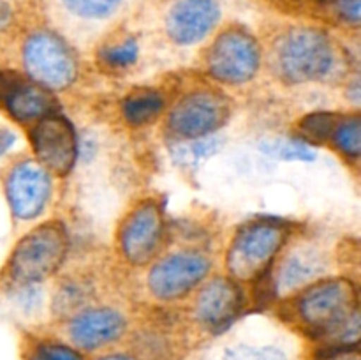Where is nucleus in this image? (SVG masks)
I'll return each instance as SVG.
<instances>
[{"instance_id": "1", "label": "nucleus", "mask_w": 361, "mask_h": 360, "mask_svg": "<svg viewBox=\"0 0 361 360\" xmlns=\"http://www.w3.org/2000/svg\"><path fill=\"white\" fill-rule=\"evenodd\" d=\"M282 316L321 349L360 346L358 286L351 277H326L282 300Z\"/></svg>"}, {"instance_id": "2", "label": "nucleus", "mask_w": 361, "mask_h": 360, "mask_svg": "<svg viewBox=\"0 0 361 360\" xmlns=\"http://www.w3.org/2000/svg\"><path fill=\"white\" fill-rule=\"evenodd\" d=\"M268 67L291 87L331 83L348 74L344 49L328 32L305 25L288 28L271 42Z\"/></svg>"}, {"instance_id": "3", "label": "nucleus", "mask_w": 361, "mask_h": 360, "mask_svg": "<svg viewBox=\"0 0 361 360\" xmlns=\"http://www.w3.org/2000/svg\"><path fill=\"white\" fill-rule=\"evenodd\" d=\"M69 251L71 236L62 221L53 219L34 226L16 240L0 267V293L55 277L66 265Z\"/></svg>"}, {"instance_id": "4", "label": "nucleus", "mask_w": 361, "mask_h": 360, "mask_svg": "<svg viewBox=\"0 0 361 360\" xmlns=\"http://www.w3.org/2000/svg\"><path fill=\"white\" fill-rule=\"evenodd\" d=\"M293 235H296V226L281 219L263 217L243 222L236 228L226 249L224 267L228 277L238 284L264 279Z\"/></svg>"}, {"instance_id": "5", "label": "nucleus", "mask_w": 361, "mask_h": 360, "mask_svg": "<svg viewBox=\"0 0 361 360\" xmlns=\"http://www.w3.org/2000/svg\"><path fill=\"white\" fill-rule=\"evenodd\" d=\"M331 267L334 254L319 236L293 235L264 277H268L271 299L282 302L330 275Z\"/></svg>"}, {"instance_id": "6", "label": "nucleus", "mask_w": 361, "mask_h": 360, "mask_svg": "<svg viewBox=\"0 0 361 360\" xmlns=\"http://www.w3.org/2000/svg\"><path fill=\"white\" fill-rule=\"evenodd\" d=\"M214 260L197 247L159 254L145 275V288L159 304H176L192 295L208 279Z\"/></svg>"}, {"instance_id": "7", "label": "nucleus", "mask_w": 361, "mask_h": 360, "mask_svg": "<svg viewBox=\"0 0 361 360\" xmlns=\"http://www.w3.org/2000/svg\"><path fill=\"white\" fill-rule=\"evenodd\" d=\"M20 64L25 76L51 92H60L76 83L80 60L73 46L53 30H35L23 39Z\"/></svg>"}, {"instance_id": "8", "label": "nucleus", "mask_w": 361, "mask_h": 360, "mask_svg": "<svg viewBox=\"0 0 361 360\" xmlns=\"http://www.w3.org/2000/svg\"><path fill=\"white\" fill-rule=\"evenodd\" d=\"M233 106L217 88H192L168 109L164 131L173 141H189L217 134L231 119Z\"/></svg>"}, {"instance_id": "9", "label": "nucleus", "mask_w": 361, "mask_h": 360, "mask_svg": "<svg viewBox=\"0 0 361 360\" xmlns=\"http://www.w3.org/2000/svg\"><path fill=\"white\" fill-rule=\"evenodd\" d=\"M166 214L155 198L136 201L120 219L115 232V249L130 267H147L166 242Z\"/></svg>"}, {"instance_id": "10", "label": "nucleus", "mask_w": 361, "mask_h": 360, "mask_svg": "<svg viewBox=\"0 0 361 360\" xmlns=\"http://www.w3.org/2000/svg\"><path fill=\"white\" fill-rule=\"evenodd\" d=\"M263 66L259 41L243 27H228L212 41L203 56V69L217 83L242 87L252 81Z\"/></svg>"}, {"instance_id": "11", "label": "nucleus", "mask_w": 361, "mask_h": 360, "mask_svg": "<svg viewBox=\"0 0 361 360\" xmlns=\"http://www.w3.org/2000/svg\"><path fill=\"white\" fill-rule=\"evenodd\" d=\"M129 332L126 311L109 304H90L60 321L59 335L88 356L116 348Z\"/></svg>"}, {"instance_id": "12", "label": "nucleus", "mask_w": 361, "mask_h": 360, "mask_svg": "<svg viewBox=\"0 0 361 360\" xmlns=\"http://www.w3.org/2000/svg\"><path fill=\"white\" fill-rule=\"evenodd\" d=\"M0 184L11 217L16 222L41 217L53 198V175L27 155L13 159L4 168Z\"/></svg>"}, {"instance_id": "13", "label": "nucleus", "mask_w": 361, "mask_h": 360, "mask_svg": "<svg viewBox=\"0 0 361 360\" xmlns=\"http://www.w3.org/2000/svg\"><path fill=\"white\" fill-rule=\"evenodd\" d=\"M28 143L34 159L53 176L69 175L78 162V133L73 122L60 113L44 116L28 127Z\"/></svg>"}, {"instance_id": "14", "label": "nucleus", "mask_w": 361, "mask_h": 360, "mask_svg": "<svg viewBox=\"0 0 361 360\" xmlns=\"http://www.w3.org/2000/svg\"><path fill=\"white\" fill-rule=\"evenodd\" d=\"M192 300L194 323L204 332L219 334L228 328L245 307L242 284L228 275H214L196 289Z\"/></svg>"}, {"instance_id": "15", "label": "nucleus", "mask_w": 361, "mask_h": 360, "mask_svg": "<svg viewBox=\"0 0 361 360\" xmlns=\"http://www.w3.org/2000/svg\"><path fill=\"white\" fill-rule=\"evenodd\" d=\"M59 101L48 88L14 71H0V112L28 129L44 116L59 113Z\"/></svg>"}, {"instance_id": "16", "label": "nucleus", "mask_w": 361, "mask_h": 360, "mask_svg": "<svg viewBox=\"0 0 361 360\" xmlns=\"http://www.w3.org/2000/svg\"><path fill=\"white\" fill-rule=\"evenodd\" d=\"M221 21L215 0H178L166 16V34L175 44L194 46L204 41Z\"/></svg>"}, {"instance_id": "17", "label": "nucleus", "mask_w": 361, "mask_h": 360, "mask_svg": "<svg viewBox=\"0 0 361 360\" xmlns=\"http://www.w3.org/2000/svg\"><path fill=\"white\" fill-rule=\"evenodd\" d=\"M126 0H59L74 28L76 41H92L102 27L115 20Z\"/></svg>"}, {"instance_id": "18", "label": "nucleus", "mask_w": 361, "mask_h": 360, "mask_svg": "<svg viewBox=\"0 0 361 360\" xmlns=\"http://www.w3.org/2000/svg\"><path fill=\"white\" fill-rule=\"evenodd\" d=\"M166 112V97L159 88L136 87L120 102V115L133 129H143L157 122Z\"/></svg>"}, {"instance_id": "19", "label": "nucleus", "mask_w": 361, "mask_h": 360, "mask_svg": "<svg viewBox=\"0 0 361 360\" xmlns=\"http://www.w3.org/2000/svg\"><path fill=\"white\" fill-rule=\"evenodd\" d=\"M94 282L85 275H66L60 279L49 299V313L56 321H62L76 311L94 304Z\"/></svg>"}, {"instance_id": "20", "label": "nucleus", "mask_w": 361, "mask_h": 360, "mask_svg": "<svg viewBox=\"0 0 361 360\" xmlns=\"http://www.w3.org/2000/svg\"><path fill=\"white\" fill-rule=\"evenodd\" d=\"M21 360H87V355L60 335L27 334L21 339Z\"/></svg>"}, {"instance_id": "21", "label": "nucleus", "mask_w": 361, "mask_h": 360, "mask_svg": "<svg viewBox=\"0 0 361 360\" xmlns=\"http://www.w3.org/2000/svg\"><path fill=\"white\" fill-rule=\"evenodd\" d=\"M326 145L345 161L358 162L361 155V116L358 112L338 113Z\"/></svg>"}, {"instance_id": "22", "label": "nucleus", "mask_w": 361, "mask_h": 360, "mask_svg": "<svg viewBox=\"0 0 361 360\" xmlns=\"http://www.w3.org/2000/svg\"><path fill=\"white\" fill-rule=\"evenodd\" d=\"M140 42L133 35L104 42L97 49V66L109 74H123L134 69L140 60Z\"/></svg>"}, {"instance_id": "23", "label": "nucleus", "mask_w": 361, "mask_h": 360, "mask_svg": "<svg viewBox=\"0 0 361 360\" xmlns=\"http://www.w3.org/2000/svg\"><path fill=\"white\" fill-rule=\"evenodd\" d=\"M222 143H224V140L219 134H212V136L197 138V140L189 141H175V145L171 147V155L176 164L192 168V166L203 162L204 159L217 154L222 148Z\"/></svg>"}, {"instance_id": "24", "label": "nucleus", "mask_w": 361, "mask_h": 360, "mask_svg": "<svg viewBox=\"0 0 361 360\" xmlns=\"http://www.w3.org/2000/svg\"><path fill=\"white\" fill-rule=\"evenodd\" d=\"M261 150L267 155L281 161H314L316 152L310 145L302 141L300 138H277V140H267L259 145Z\"/></svg>"}, {"instance_id": "25", "label": "nucleus", "mask_w": 361, "mask_h": 360, "mask_svg": "<svg viewBox=\"0 0 361 360\" xmlns=\"http://www.w3.org/2000/svg\"><path fill=\"white\" fill-rule=\"evenodd\" d=\"M0 296L7 300L16 311H20L25 316H32L42 311L44 307V292L42 284H30V286H18L11 288L7 292L0 293Z\"/></svg>"}, {"instance_id": "26", "label": "nucleus", "mask_w": 361, "mask_h": 360, "mask_svg": "<svg viewBox=\"0 0 361 360\" xmlns=\"http://www.w3.org/2000/svg\"><path fill=\"white\" fill-rule=\"evenodd\" d=\"M224 360H288V355L277 346L238 344L226 349Z\"/></svg>"}, {"instance_id": "27", "label": "nucleus", "mask_w": 361, "mask_h": 360, "mask_svg": "<svg viewBox=\"0 0 361 360\" xmlns=\"http://www.w3.org/2000/svg\"><path fill=\"white\" fill-rule=\"evenodd\" d=\"M331 16L342 25L358 27L361 21V0H328Z\"/></svg>"}, {"instance_id": "28", "label": "nucleus", "mask_w": 361, "mask_h": 360, "mask_svg": "<svg viewBox=\"0 0 361 360\" xmlns=\"http://www.w3.org/2000/svg\"><path fill=\"white\" fill-rule=\"evenodd\" d=\"M312 360H361L360 346L341 349H321Z\"/></svg>"}, {"instance_id": "29", "label": "nucleus", "mask_w": 361, "mask_h": 360, "mask_svg": "<svg viewBox=\"0 0 361 360\" xmlns=\"http://www.w3.org/2000/svg\"><path fill=\"white\" fill-rule=\"evenodd\" d=\"M87 360H143L133 352V349H108V352L95 353V355H90V359Z\"/></svg>"}, {"instance_id": "30", "label": "nucleus", "mask_w": 361, "mask_h": 360, "mask_svg": "<svg viewBox=\"0 0 361 360\" xmlns=\"http://www.w3.org/2000/svg\"><path fill=\"white\" fill-rule=\"evenodd\" d=\"M16 133L13 129H9L7 126H4V124H0V161L9 154L11 148L16 145Z\"/></svg>"}, {"instance_id": "31", "label": "nucleus", "mask_w": 361, "mask_h": 360, "mask_svg": "<svg viewBox=\"0 0 361 360\" xmlns=\"http://www.w3.org/2000/svg\"><path fill=\"white\" fill-rule=\"evenodd\" d=\"M11 21H13V7L6 0H0V32L6 30Z\"/></svg>"}]
</instances>
